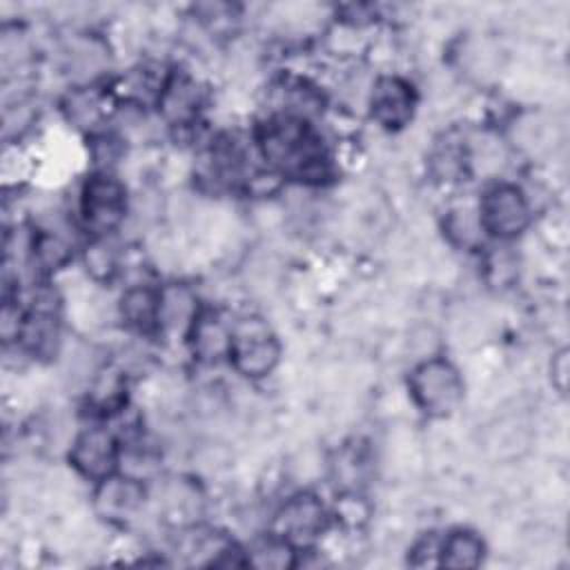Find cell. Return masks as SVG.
Segmentation results:
<instances>
[{
    "label": "cell",
    "instance_id": "1",
    "mask_svg": "<svg viewBox=\"0 0 570 570\" xmlns=\"http://www.w3.org/2000/svg\"><path fill=\"white\" fill-rule=\"evenodd\" d=\"M256 140L263 158L287 178L321 183L330 171L325 147L305 118L276 114L258 125Z\"/></svg>",
    "mask_w": 570,
    "mask_h": 570
},
{
    "label": "cell",
    "instance_id": "2",
    "mask_svg": "<svg viewBox=\"0 0 570 570\" xmlns=\"http://www.w3.org/2000/svg\"><path fill=\"white\" fill-rule=\"evenodd\" d=\"M410 392L423 412L445 416L461 403L463 381L452 363L443 358H428L412 372Z\"/></svg>",
    "mask_w": 570,
    "mask_h": 570
},
{
    "label": "cell",
    "instance_id": "3",
    "mask_svg": "<svg viewBox=\"0 0 570 570\" xmlns=\"http://www.w3.org/2000/svg\"><path fill=\"white\" fill-rule=\"evenodd\" d=\"M479 223L497 238L519 236L530 223V205L525 194L510 183L492 185L481 198Z\"/></svg>",
    "mask_w": 570,
    "mask_h": 570
},
{
    "label": "cell",
    "instance_id": "4",
    "mask_svg": "<svg viewBox=\"0 0 570 570\" xmlns=\"http://www.w3.org/2000/svg\"><path fill=\"white\" fill-rule=\"evenodd\" d=\"M281 347L274 334L267 332L258 321H245L232 332L229 361L243 376H265L278 363Z\"/></svg>",
    "mask_w": 570,
    "mask_h": 570
},
{
    "label": "cell",
    "instance_id": "5",
    "mask_svg": "<svg viewBox=\"0 0 570 570\" xmlns=\"http://www.w3.org/2000/svg\"><path fill=\"white\" fill-rule=\"evenodd\" d=\"M125 209H127V196L118 178L109 174H94L87 180L80 198V212H82L85 225L91 232L96 234L111 232L125 218Z\"/></svg>",
    "mask_w": 570,
    "mask_h": 570
},
{
    "label": "cell",
    "instance_id": "6",
    "mask_svg": "<svg viewBox=\"0 0 570 570\" xmlns=\"http://www.w3.org/2000/svg\"><path fill=\"white\" fill-rule=\"evenodd\" d=\"M278 539L289 546L309 543L325 528L323 503L314 494H296L285 501L274 521Z\"/></svg>",
    "mask_w": 570,
    "mask_h": 570
},
{
    "label": "cell",
    "instance_id": "7",
    "mask_svg": "<svg viewBox=\"0 0 570 570\" xmlns=\"http://www.w3.org/2000/svg\"><path fill=\"white\" fill-rule=\"evenodd\" d=\"M69 459L82 476L102 481L114 474L118 461L116 439L102 428H89L73 441Z\"/></svg>",
    "mask_w": 570,
    "mask_h": 570
},
{
    "label": "cell",
    "instance_id": "8",
    "mask_svg": "<svg viewBox=\"0 0 570 570\" xmlns=\"http://www.w3.org/2000/svg\"><path fill=\"white\" fill-rule=\"evenodd\" d=\"M372 118L385 129L403 127L414 111V91L401 78H381L370 96Z\"/></svg>",
    "mask_w": 570,
    "mask_h": 570
},
{
    "label": "cell",
    "instance_id": "9",
    "mask_svg": "<svg viewBox=\"0 0 570 570\" xmlns=\"http://www.w3.org/2000/svg\"><path fill=\"white\" fill-rule=\"evenodd\" d=\"M142 485L131 476L109 474L96 492V508L107 519H125L142 503Z\"/></svg>",
    "mask_w": 570,
    "mask_h": 570
},
{
    "label": "cell",
    "instance_id": "10",
    "mask_svg": "<svg viewBox=\"0 0 570 570\" xmlns=\"http://www.w3.org/2000/svg\"><path fill=\"white\" fill-rule=\"evenodd\" d=\"M191 350L200 361L229 358L232 350V330L216 314H198L189 327Z\"/></svg>",
    "mask_w": 570,
    "mask_h": 570
},
{
    "label": "cell",
    "instance_id": "11",
    "mask_svg": "<svg viewBox=\"0 0 570 570\" xmlns=\"http://www.w3.org/2000/svg\"><path fill=\"white\" fill-rule=\"evenodd\" d=\"M198 87L187 76H169L158 94V109L167 120L187 122L198 109Z\"/></svg>",
    "mask_w": 570,
    "mask_h": 570
},
{
    "label": "cell",
    "instance_id": "12",
    "mask_svg": "<svg viewBox=\"0 0 570 570\" xmlns=\"http://www.w3.org/2000/svg\"><path fill=\"white\" fill-rule=\"evenodd\" d=\"M196 298L183 285H171L160 292L158 305V325L167 330H183L191 327L196 318Z\"/></svg>",
    "mask_w": 570,
    "mask_h": 570
},
{
    "label": "cell",
    "instance_id": "13",
    "mask_svg": "<svg viewBox=\"0 0 570 570\" xmlns=\"http://www.w3.org/2000/svg\"><path fill=\"white\" fill-rule=\"evenodd\" d=\"M160 292L151 287H131L120 298V314L127 325L136 330H151L158 325Z\"/></svg>",
    "mask_w": 570,
    "mask_h": 570
},
{
    "label": "cell",
    "instance_id": "14",
    "mask_svg": "<svg viewBox=\"0 0 570 570\" xmlns=\"http://www.w3.org/2000/svg\"><path fill=\"white\" fill-rule=\"evenodd\" d=\"M439 563L448 568H476L483 559V541L470 530H456L439 548Z\"/></svg>",
    "mask_w": 570,
    "mask_h": 570
},
{
    "label": "cell",
    "instance_id": "15",
    "mask_svg": "<svg viewBox=\"0 0 570 570\" xmlns=\"http://www.w3.org/2000/svg\"><path fill=\"white\" fill-rule=\"evenodd\" d=\"M20 336L27 343V347L36 354H45L56 347L58 341V321L51 309L36 307L22 323H20Z\"/></svg>",
    "mask_w": 570,
    "mask_h": 570
},
{
    "label": "cell",
    "instance_id": "16",
    "mask_svg": "<svg viewBox=\"0 0 570 570\" xmlns=\"http://www.w3.org/2000/svg\"><path fill=\"white\" fill-rule=\"evenodd\" d=\"M69 120L78 122L80 127H89L100 116V98L94 91H76L67 100Z\"/></svg>",
    "mask_w": 570,
    "mask_h": 570
},
{
    "label": "cell",
    "instance_id": "17",
    "mask_svg": "<svg viewBox=\"0 0 570 570\" xmlns=\"http://www.w3.org/2000/svg\"><path fill=\"white\" fill-rule=\"evenodd\" d=\"M292 552H289V543L283 539L276 541H267L263 546H258L252 557L249 563L261 566V568H285L292 563Z\"/></svg>",
    "mask_w": 570,
    "mask_h": 570
},
{
    "label": "cell",
    "instance_id": "18",
    "mask_svg": "<svg viewBox=\"0 0 570 570\" xmlns=\"http://www.w3.org/2000/svg\"><path fill=\"white\" fill-rule=\"evenodd\" d=\"M33 254L45 269H56L69 258V247L58 236H40L33 245Z\"/></svg>",
    "mask_w": 570,
    "mask_h": 570
},
{
    "label": "cell",
    "instance_id": "19",
    "mask_svg": "<svg viewBox=\"0 0 570 570\" xmlns=\"http://www.w3.org/2000/svg\"><path fill=\"white\" fill-rule=\"evenodd\" d=\"M120 392H122V383H120L118 374H107L96 381L94 401L100 407H116L120 403Z\"/></svg>",
    "mask_w": 570,
    "mask_h": 570
},
{
    "label": "cell",
    "instance_id": "20",
    "mask_svg": "<svg viewBox=\"0 0 570 570\" xmlns=\"http://www.w3.org/2000/svg\"><path fill=\"white\" fill-rule=\"evenodd\" d=\"M87 269H91L96 278H107L114 272V254L109 252V247H105L102 243L91 245L87 252Z\"/></svg>",
    "mask_w": 570,
    "mask_h": 570
},
{
    "label": "cell",
    "instance_id": "21",
    "mask_svg": "<svg viewBox=\"0 0 570 570\" xmlns=\"http://www.w3.org/2000/svg\"><path fill=\"white\" fill-rule=\"evenodd\" d=\"M552 372H557V374H552V379H554L557 387L563 392L566 390V381H568V352L566 350L559 352L557 358L552 361Z\"/></svg>",
    "mask_w": 570,
    "mask_h": 570
}]
</instances>
